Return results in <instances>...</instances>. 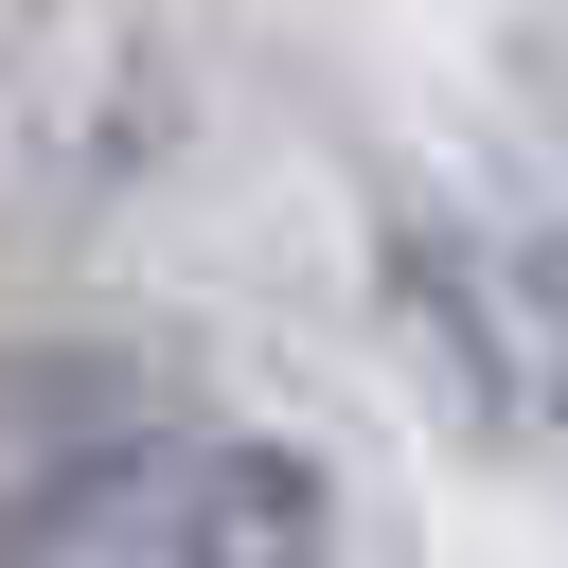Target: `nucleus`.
<instances>
[{
	"instance_id": "1",
	"label": "nucleus",
	"mask_w": 568,
	"mask_h": 568,
	"mask_svg": "<svg viewBox=\"0 0 568 568\" xmlns=\"http://www.w3.org/2000/svg\"><path fill=\"white\" fill-rule=\"evenodd\" d=\"M18 550L36 568H320L337 550V479L266 426H195V408H142L106 426L71 479L18 497Z\"/></svg>"
}]
</instances>
